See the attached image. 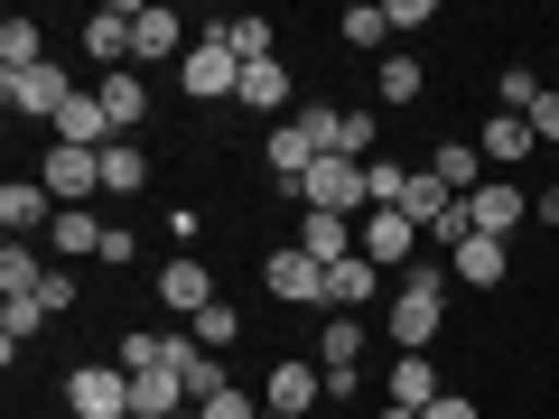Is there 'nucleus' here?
Masks as SVG:
<instances>
[{"label": "nucleus", "mask_w": 559, "mask_h": 419, "mask_svg": "<svg viewBox=\"0 0 559 419\" xmlns=\"http://www.w3.org/2000/svg\"><path fill=\"white\" fill-rule=\"evenodd\" d=\"M448 261H411V271L392 279V345L401 355H429L439 345V326H448Z\"/></svg>", "instance_id": "obj_1"}, {"label": "nucleus", "mask_w": 559, "mask_h": 419, "mask_svg": "<svg viewBox=\"0 0 559 419\" xmlns=\"http://www.w3.org/2000/svg\"><path fill=\"white\" fill-rule=\"evenodd\" d=\"M419 242H429V234H419V224L401 215V205H373V215L355 224V252L373 261V271H392V279H401V271L419 261Z\"/></svg>", "instance_id": "obj_2"}, {"label": "nucleus", "mask_w": 559, "mask_h": 419, "mask_svg": "<svg viewBox=\"0 0 559 419\" xmlns=\"http://www.w3.org/2000/svg\"><path fill=\"white\" fill-rule=\"evenodd\" d=\"M178 94H187V103H234V94H242V57L197 28V47H187V65H178Z\"/></svg>", "instance_id": "obj_3"}, {"label": "nucleus", "mask_w": 559, "mask_h": 419, "mask_svg": "<svg viewBox=\"0 0 559 419\" xmlns=\"http://www.w3.org/2000/svg\"><path fill=\"white\" fill-rule=\"evenodd\" d=\"M75 94H84V84L66 75L57 57H47V65H28V75H0V103H10L20 121H57L66 103H75Z\"/></svg>", "instance_id": "obj_4"}, {"label": "nucleus", "mask_w": 559, "mask_h": 419, "mask_svg": "<svg viewBox=\"0 0 559 419\" xmlns=\"http://www.w3.org/2000/svg\"><path fill=\"white\" fill-rule=\"evenodd\" d=\"M66 419H131V373L121 363H75L66 373Z\"/></svg>", "instance_id": "obj_5"}, {"label": "nucleus", "mask_w": 559, "mask_h": 419, "mask_svg": "<svg viewBox=\"0 0 559 419\" xmlns=\"http://www.w3.org/2000/svg\"><path fill=\"white\" fill-rule=\"evenodd\" d=\"M187 47H197V28H187L168 0H150L140 28H131V65H140V75H150V65H187Z\"/></svg>", "instance_id": "obj_6"}, {"label": "nucleus", "mask_w": 559, "mask_h": 419, "mask_svg": "<svg viewBox=\"0 0 559 419\" xmlns=\"http://www.w3.org/2000/svg\"><path fill=\"white\" fill-rule=\"evenodd\" d=\"M261 410H289V419H318V410H326V363H308V355H289V363H271V382H261Z\"/></svg>", "instance_id": "obj_7"}, {"label": "nucleus", "mask_w": 559, "mask_h": 419, "mask_svg": "<svg viewBox=\"0 0 559 419\" xmlns=\"http://www.w3.org/2000/svg\"><path fill=\"white\" fill-rule=\"evenodd\" d=\"M159 308H168L178 326H197L205 308H215V271H205L197 252H168V261H159Z\"/></svg>", "instance_id": "obj_8"}, {"label": "nucleus", "mask_w": 559, "mask_h": 419, "mask_svg": "<svg viewBox=\"0 0 559 419\" xmlns=\"http://www.w3.org/2000/svg\"><path fill=\"white\" fill-rule=\"evenodd\" d=\"M38 178H47V196H57V205H94L103 196V149H66V140H47Z\"/></svg>", "instance_id": "obj_9"}, {"label": "nucleus", "mask_w": 559, "mask_h": 419, "mask_svg": "<svg viewBox=\"0 0 559 419\" xmlns=\"http://www.w3.org/2000/svg\"><path fill=\"white\" fill-rule=\"evenodd\" d=\"M261 289H271L280 308H326V261H308L299 242H289V252L261 261Z\"/></svg>", "instance_id": "obj_10"}, {"label": "nucleus", "mask_w": 559, "mask_h": 419, "mask_svg": "<svg viewBox=\"0 0 559 419\" xmlns=\"http://www.w3.org/2000/svg\"><path fill=\"white\" fill-rule=\"evenodd\" d=\"M131 28H140L131 0H103L94 20H84V57H94L103 75H131Z\"/></svg>", "instance_id": "obj_11"}, {"label": "nucleus", "mask_w": 559, "mask_h": 419, "mask_svg": "<svg viewBox=\"0 0 559 419\" xmlns=\"http://www.w3.org/2000/svg\"><path fill=\"white\" fill-rule=\"evenodd\" d=\"M57 215H66V205L47 196V178H10V187H0V224H10V242H38Z\"/></svg>", "instance_id": "obj_12"}, {"label": "nucleus", "mask_w": 559, "mask_h": 419, "mask_svg": "<svg viewBox=\"0 0 559 419\" xmlns=\"http://www.w3.org/2000/svg\"><path fill=\"white\" fill-rule=\"evenodd\" d=\"M532 215V196H522L513 178H485L476 196H466V234H495V242H513V224Z\"/></svg>", "instance_id": "obj_13"}, {"label": "nucleus", "mask_w": 559, "mask_h": 419, "mask_svg": "<svg viewBox=\"0 0 559 419\" xmlns=\"http://www.w3.org/2000/svg\"><path fill=\"white\" fill-rule=\"evenodd\" d=\"M234 103H242V112H261V121H289L299 84H289V65L271 57V65H242V94H234Z\"/></svg>", "instance_id": "obj_14"}, {"label": "nucleus", "mask_w": 559, "mask_h": 419, "mask_svg": "<svg viewBox=\"0 0 559 419\" xmlns=\"http://www.w3.org/2000/svg\"><path fill=\"white\" fill-rule=\"evenodd\" d=\"M261 159H271V178H280V187H299L308 168L326 159V149H318V140L299 131V121H271V140H261Z\"/></svg>", "instance_id": "obj_15"}, {"label": "nucleus", "mask_w": 559, "mask_h": 419, "mask_svg": "<svg viewBox=\"0 0 559 419\" xmlns=\"http://www.w3.org/2000/svg\"><path fill=\"white\" fill-rule=\"evenodd\" d=\"M429 178H439L448 187V196H476V187H485V149H476V140H439V149H429Z\"/></svg>", "instance_id": "obj_16"}, {"label": "nucleus", "mask_w": 559, "mask_h": 419, "mask_svg": "<svg viewBox=\"0 0 559 419\" xmlns=\"http://www.w3.org/2000/svg\"><path fill=\"white\" fill-rule=\"evenodd\" d=\"M448 271H457L466 289H495V279L513 271V242H495V234H466L457 252H448Z\"/></svg>", "instance_id": "obj_17"}, {"label": "nucleus", "mask_w": 559, "mask_h": 419, "mask_svg": "<svg viewBox=\"0 0 559 419\" xmlns=\"http://www.w3.org/2000/svg\"><path fill=\"white\" fill-rule=\"evenodd\" d=\"M47 131H57L66 149H112V112H103V94H75L57 121H47Z\"/></svg>", "instance_id": "obj_18"}, {"label": "nucleus", "mask_w": 559, "mask_h": 419, "mask_svg": "<svg viewBox=\"0 0 559 419\" xmlns=\"http://www.w3.org/2000/svg\"><path fill=\"white\" fill-rule=\"evenodd\" d=\"M532 121H522V112H485V131H476V149H485V168H522V159H532Z\"/></svg>", "instance_id": "obj_19"}, {"label": "nucleus", "mask_w": 559, "mask_h": 419, "mask_svg": "<svg viewBox=\"0 0 559 419\" xmlns=\"http://www.w3.org/2000/svg\"><path fill=\"white\" fill-rule=\"evenodd\" d=\"M178 410H197V400H187V382L168 373V363L131 373V419H178Z\"/></svg>", "instance_id": "obj_20"}, {"label": "nucleus", "mask_w": 559, "mask_h": 419, "mask_svg": "<svg viewBox=\"0 0 559 419\" xmlns=\"http://www.w3.org/2000/svg\"><path fill=\"white\" fill-rule=\"evenodd\" d=\"M205 38H224V47H234L242 65H271V57H280V28L261 20V10H234V20H215Z\"/></svg>", "instance_id": "obj_21"}, {"label": "nucleus", "mask_w": 559, "mask_h": 419, "mask_svg": "<svg viewBox=\"0 0 559 419\" xmlns=\"http://www.w3.org/2000/svg\"><path fill=\"white\" fill-rule=\"evenodd\" d=\"M373 289H382V271H373V261H336V271H326V318H364V299H373Z\"/></svg>", "instance_id": "obj_22"}, {"label": "nucleus", "mask_w": 559, "mask_h": 419, "mask_svg": "<svg viewBox=\"0 0 559 419\" xmlns=\"http://www.w3.org/2000/svg\"><path fill=\"white\" fill-rule=\"evenodd\" d=\"M94 94H103V112H112V140H131L140 121H150V84H140V65H131V75H103Z\"/></svg>", "instance_id": "obj_23"}, {"label": "nucleus", "mask_w": 559, "mask_h": 419, "mask_svg": "<svg viewBox=\"0 0 559 419\" xmlns=\"http://www.w3.org/2000/svg\"><path fill=\"white\" fill-rule=\"evenodd\" d=\"M47 271H57V261H47L38 242H0V289H10V299H38Z\"/></svg>", "instance_id": "obj_24"}, {"label": "nucleus", "mask_w": 559, "mask_h": 419, "mask_svg": "<svg viewBox=\"0 0 559 419\" xmlns=\"http://www.w3.org/2000/svg\"><path fill=\"white\" fill-rule=\"evenodd\" d=\"M419 94H429V65H419V57H401V47H392V57L373 65V103H392V112H401V103H419Z\"/></svg>", "instance_id": "obj_25"}, {"label": "nucleus", "mask_w": 559, "mask_h": 419, "mask_svg": "<svg viewBox=\"0 0 559 419\" xmlns=\"http://www.w3.org/2000/svg\"><path fill=\"white\" fill-rule=\"evenodd\" d=\"M28 65H47V38H38L28 10H10V20H0V75H28Z\"/></svg>", "instance_id": "obj_26"}, {"label": "nucleus", "mask_w": 559, "mask_h": 419, "mask_svg": "<svg viewBox=\"0 0 559 419\" xmlns=\"http://www.w3.org/2000/svg\"><path fill=\"white\" fill-rule=\"evenodd\" d=\"M103 242H112V224H94V205H66V215L47 224V252H94L103 261Z\"/></svg>", "instance_id": "obj_27"}, {"label": "nucleus", "mask_w": 559, "mask_h": 419, "mask_svg": "<svg viewBox=\"0 0 559 419\" xmlns=\"http://www.w3.org/2000/svg\"><path fill=\"white\" fill-rule=\"evenodd\" d=\"M299 252L336 271V261H355V224H345V215H308V224H299Z\"/></svg>", "instance_id": "obj_28"}, {"label": "nucleus", "mask_w": 559, "mask_h": 419, "mask_svg": "<svg viewBox=\"0 0 559 419\" xmlns=\"http://www.w3.org/2000/svg\"><path fill=\"white\" fill-rule=\"evenodd\" d=\"M336 38H345V47H373V57H392V10H382V0H355V10L336 20Z\"/></svg>", "instance_id": "obj_29"}, {"label": "nucleus", "mask_w": 559, "mask_h": 419, "mask_svg": "<svg viewBox=\"0 0 559 419\" xmlns=\"http://www.w3.org/2000/svg\"><path fill=\"white\" fill-rule=\"evenodd\" d=\"M318 363H326V373H355V363H364V318H326L318 326Z\"/></svg>", "instance_id": "obj_30"}, {"label": "nucleus", "mask_w": 559, "mask_h": 419, "mask_svg": "<svg viewBox=\"0 0 559 419\" xmlns=\"http://www.w3.org/2000/svg\"><path fill=\"white\" fill-rule=\"evenodd\" d=\"M150 187V159H140V140H112L103 149V196H140Z\"/></svg>", "instance_id": "obj_31"}, {"label": "nucleus", "mask_w": 559, "mask_h": 419, "mask_svg": "<svg viewBox=\"0 0 559 419\" xmlns=\"http://www.w3.org/2000/svg\"><path fill=\"white\" fill-rule=\"evenodd\" d=\"M28 336H47V308L38 299H10V308H0V363H20Z\"/></svg>", "instance_id": "obj_32"}, {"label": "nucleus", "mask_w": 559, "mask_h": 419, "mask_svg": "<svg viewBox=\"0 0 559 419\" xmlns=\"http://www.w3.org/2000/svg\"><path fill=\"white\" fill-rule=\"evenodd\" d=\"M392 400H401V410H429V400H439V363H429V355H401L392 363Z\"/></svg>", "instance_id": "obj_33"}, {"label": "nucleus", "mask_w": 559, "mask_h": 419, "mask_svg": "<svg viewBox=\"0 0 559 419\" xmlns=\"http://www.w3.org/2000/svg\"><path fill=\"white\" fill-rule=\"evenodd\" d=\"M187 336H197L205 355H234V345H242V308H234V299H215L197 326H187Z\"/></svg>", "instance_id": "obj_34"}, {"label": "nucleus", "mask_w": 559, "mask_h": 419, "mask_svg": "<svg viewBox=\"0 0 559 419\" xmlns=\"http://www.w3.org/2000/svg\"><path fill=\"white\" fill-rule=\"evenodd\" d=\"M540 94H550V84H540L532 65H503V84H495V112H522V121H532V103H540Z\"/></svg>", "instance_id": "obj_35"}, {"label": "nucleus", "mask_w": 559, "mask_h": 419, "mask_svg": "<svg viewBox=\"0 0 559 419\" xmlns=\"http://www.w3.org/2000/svg\"><path fill=\"white\" fill-rule=\"evenodd\" d=\"M326 159H373V112H345L336 103V149Z\"/></svg>", "instance_id": "obj_36"}, {"label": "nucleus", "mask_w": 559, "mask_h": 419, "mask_svg": "<svg viewBox=\"0 0 559 419\" xmlns=\"http://www.w3.org/2000/svg\"><path fill=\"white\" fill-rule=\"evenodd\" d=\"M197 419H261V400L242 392V382H224L215 400H197Z\"/></svg>", "instance_id": "obj_37"}, {"label": "nucleus", "mask_w": 559, "mask_h": 419, "mask_svg": "<svg viewBox=\"0 0 559 419\" xmlns=\"http://www.w3.org/2000/svg\"><path fill=\"white\" fill-rule=\"evenodd\" d=\"M364 178H373V205H401V178H411V168L401 159H364Z\"/></svg>", "instance_id": "obj_38"}, {"label": "nucleus", "mask_w": 559, "mask_h": 419, "mask_svg": "<svg viewBox=\"0 0 559 419\" xmlns=\"http://www.w3.org/2000/svg\"><path fill=\"white\" fill-rule=\"evenodd\" d=\"M38 308H47V318H66V308H75V271H66V261H57V271H47V289H38Z\"/></svg>", "instance_id": "obj_39"}, {"label": "nucleus", "mask_w": 559, "mask_h": 419, "mask_svg": "<svg viewBox=\"0 0 559 419\" xmlns=\"http://www.w3.org/2000/svg\"><path fill=\"white\" fill-rule=\"evenodd\" d=\"M419 419H476V400H466V392H439V400H429Z\"/></svg>", "instance_id": "obj_40"}, {"label": "nucleus", "mask_w": 559, "mask_h": 419, "mask_svg": "<svg viewBox=\"0 0 559 419\" xmlns=\"http://www.w3.org/2000/svg\"><path fill=\"white\" fill-rule=\"evenodd\" d=\"M532 131H540V140L559 149V94H540V103H532Z\"/></svg>", "instance_id": "obj_41"}, {"label": "nucleus", "mask_w": 559, "mask_h": 419, "mask_svg": "<svg viewBox=\"0 0 559 419\" xmlns=\"http://www.w3.org/2000/svg\"><path fill=\"white\" fill-rule=\"evenodd\" d=\"M532 215H540V224H559V178H550V187L532 196Z\"/></svg>", "instance_id": "obj_42"}, {"label": "nucleus", "mask_w": 559, "mask_h": 419, "mask_svg": "<svg viewBox=\"0 0 559 419\" xmlns=\"http://www.w3.org/2000/svg\"><path fill=\"white\" fill-rule=\"evenodd\" d=\"M373 419H419V410H401V400H382V410H373Z\"/></svg>", "instance_id": "obj_43"}, {"label": "nucleus", "mask_w": 559, "mask_h": 419, "mask_svg": "<svg viewBox=\"0 0 559 419\" xmlns=\"http://www.w3.org/2000/svg\"><path fill=\"white\" fill-rule=\"evenodd\" d=\"M261 419H289V410H261Z\"/></svg>", "instance_id": "obj_44"}, {"label": "nucleus", "mask_w": 559, "mask_h": 419, "mask_svg": "<svg viewBox=\"0 0 559 419\" xmlns=\"http://www.w3.org/2000/svg\"><path fill=\"white\" fill-rule=\"evenodd\" d=\"M318 419H336V410H318Z\"/></svg>", "instance_id": "obj_45"}, {"label": "nucleus", "mask_w": 559, "mask_h": 419, "mask_svg": "<svg viewBox=\"0 0 559 419\" xmlns=\"http://www.w3.org/2000/svg\"><path fill=\"white\" fill-rule=\"evenodd\" d=\"M178 419H197V410H178Z\"/></svg>", "instance_id": "obj_46"}]
</instances>
